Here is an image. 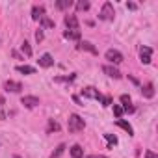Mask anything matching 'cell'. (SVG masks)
Segmentation results:
<instances>
[{
    "instance_id": "cell-1",
    "label": "cell",
    "mask_w": 158,
    "mask_h": 158,
    "mask_svg": "<svg viewBox=\"0 0 158 158\" xmlns=\"http://www.w3.org/2000/svg\"><path fill=\"white\" fill-rule=\"evenodd\" d=\"M84 127H86V121L80 117V115H76V114H73V115H69V123H67V128H69V132H80V130H84Z\"/></svg>"
},
{
    "instance_id": "cell-2",
    "label": "cell",
    "mask_w": 158,
    "mask_h": 158,
    "mask_svg": "<svg viewBox=\"0 0 158 158\" xmlns=\"http://www.w3.org/2000/svg\"><path fill=\"white\" fill-rule=\"evenodd\" d=\"M114 15H115V11H114L112 2H104V4H102V10H101L99 19H101V21H114Z\"/></svg>"
},
{
    "instance_id": "cell-3",
    "label": "cell",
    "mask_w": 158,
    "mask_h": 158,
    "mask_svg": "<svg viewBox=\"0 0 158 158\" xmlns=\"http://www.w3.org/2000/svg\"><path fill=\"white\" fill-rule=\"evenodd\" d=\"M106 60L114 65H119V63H123V54L115 48H110V50H106Z\"/></svg>"
},
{
    "instance_id": "cell-4",
    "label": "cell",
    "mask_w": 158,
    "mask_h": 158,
    "mask_svg": "<svg viewBox=\"0 0 158 158\" xmlns=\"http://www.w3.org/2000/svg\"><path fill=\"white\" fill-rule=\"evenodd\" d=\"M4 89L6 91H11V93H21L23 91V84L21 82H15V80H6L4 82Z\"/></svg>"
},
{
    "instance_id": "cell-5",
    "label": "cell",
    "mask_w": 158,
    "mask_h": 158,
    "mask_svg": "<svg viewBox=\"0 0 158 158\" xmlns=\"http://www.w3.org/2000/svg\"><path fill=\"white\" fill-rule=\"evenodd\" d=\"M82 95H84V97H88V99H97V101H101V99H102V95L99 93V89H95L93 86L84 88V89H82Z\"/></svg>"
},
{
    "instance_id": "cell-6",
    "label": "cell",
    "mask_w": 158,
    "mask_h": 158,
    "mask_svg": "<svg viewBox=\"0 0 158 158\" xmlns=\"http://www.w3.org/2000/svg\"><path fill=\"white\" fill-rule=\"evenodd\" d=\"M21 104H24L26 108H35V106L39 104V99L34 97V95H24V97L21 99Z\"/></svg>"
},
{
    "instance_id": "cell-7",
    "label": "cell",
    "mask_w": 158,
    "mask_h": 158,
    "mask_svg": "<svg viewBox=\"0 0 158 158\" xmlns=\"http://www.w3.org/2000/svg\"><path fill=\"white\" fill-rule=\"evenodd\" d=\"M151 56H152V50L149 47H141L139 48V58H141V63H151Z\"/></svg>"
},
{
    "instance_id": "cell-8",
    "label": "cell",
    "mask_w": 158,
    "mask_h": 158,
    "mask_svg": "<svg viewBox=\"0 0 158 158\" xmlns=\"http://www.w3.org/2000/svg\"><path fill=\"white\" fill-rule=\"evenodd\" d=\"M78 48L86 50V52H91V54H99V50L95 48V45L91 41H80V43H78Z\"/></svg>"
},
{
    "instance_id": "cell-9",
    "label": "cell",
    "mask_w": 158,
    "mask_h": 158,
    "mask_svg": "<svg viewBox=\"0 0 158 158\" xmlns=\"http://www.w3.org/2000/svg\"><path fill=\"white\" fill-rule=\"evenodd\" d=\"M65 26L69 28V30H78V19H76V15H65Z\"/></svg>"
},
{
    "instance_id": "cell-10",
    "label": "cell",
    "mask_w": 158,
    "mask_h": 158,
    "mask_svg": "<svg viewBox=\"0 0 158 158\" xmlns=\"http://www.w3.org/2000/svg\"><path fill=\"white\" fill-rule=\"evenodd\" d=\"M102 73H106V74H108V76H112V78H121L119 69H117V67H114V65H102Z\"/></svg>"
},
{
    "instance_id": "cell-11",
    "label": "cell",
    "mask_w": 158,
    "mask_h": 158,
    "mask_svg": "<svg viewBox=\"0 0 158 158\" xmlns=\"http://www.w3.org/2000/svg\"><path fill=\"white\" fill-rule=\"evenodd\" d=\"M80 30H65L63 32V37L69 39V41H80Z\"/></svg>"
},
{
    "instance_id": "cell-12",
    "label": "cell",
    "mask_w": 158,
    "mask_h": 158,
    "mask_svg": "<svg viewBox=\"0 0 158 158\" xmlns=\"http://www.w3.org/2000/svg\"><path fill=\"white\" fill-rule=\"evenodd\" d=\"M45 17V8L43 6H34L32 8V19L34 21H41Z\"/></svg>"
},
{
    "instance_id": "cell-13",
    "label": "cell",
    "mask_w": 158,
    "mask_h": 158,
    "mask_svg": "<svg viewBox=\"0 0 158 158\" xmlns=\"http://www.w3.org/2000/svg\"><path fill=\"white\" fill-rule=\"evenodd\" d=\"M39 65L45 67V69H47V67H52V65H54V58L47 52V54H43V56L39 58Z\"/></svg>"
},
{
    "instance_id": "cell-14",
    "label": "cell",
    "mask_w": 158,
    "mask_h": 158,
    "mask_svg": "<svg viewBox=\"0 0 158 158\" xmlns=\"http://www.w3.org/2000/svg\"><path fill=\"white\" fill-rule=\"evenodd\" d=\"M121 104H123V110H125V112H128V114H132V112H134V106H132V102H130V97H128V95H121Z\"/></svg>"
},
{
    "instance_id": "cell-15",
    "label": "cell",
    "mask_w": 158,
    "mask_h": 158,
    "mask_svg": "<svg viewBox=\"0 0 158 158\" xmlns=\"http://www.w3.org/2000/svg\"><path fill=\"white\" fill-rule=\"evenodd\" d=\"M141 93H143V97H145V99H152V97H154V86H152L151 82H147V84L143 86Z\"/></svg>"
},
{
    "instance_id": "cell-16",
    "label": "cell",
    "mask_w": 158,
    "mask_h": 158,
    "mask_svg": "<svg viewBox=\"0 0 158 158\" xmlns=\"http://www.w3.org/2000/svg\"><path fill=\"white\" fill-rule=\"evenodd\" d=\"M69 151H71V158H84V149L80 145H73Z\"/></svg>"
},
{
    "instance_id": "cell-17",
    "label": "cell",
    "mask_w": 158,
    "mask_h": 158,
    "mask_svg": "<svg viewBox=\"0 0 158 158\" xmlns=\"http://www.w3.org/2000/svg\"><path fill=\"white\" fill-rule=\"evenodd\" d=\"M115 123H117V127H121L123 130H127V134H128V136H132V134H134V130H132V127H130V125H128L127 121H123V119H117Z\"/></svg>"
},
{
    "instance_id": "cell-18",
    "label": "cell",
    "mask_w": 158,
    "mask_h": 158,
    "mask_svg": "<svg viewBox=\"0 0 158 158\" xmlns=\"http://www.w3.org/2000/svg\"><path fill=\"white\" fill-rule=\"evenodd\" d=\"M17 71L23 73V74H34V73H35V67H30V65H17Z\"/></svg>"
},
{
    "instance_id": "cell-19",
    "label": "cell",
    "mask_w": 158,
    "mask_h": 158,
    "mask_svg": "<svg viewBox=\"0 0 158 158\" xmlns=\"http://www.w3.org/2000/svg\"><path fill=\"white\" fill-rule=\"evenodd\" d=\"M60 130V123L54 121V119H48V127H47V132L52 134V132H58Z\"/></svg>"
},
{
    "instance_id": "cell-20",
    "label": "cell",
    "mask_w": 158,
    "mask_h": 158,
    "mask_svg": "<svg viewBox=\"0 0 158 158\" xmlns=\"http://www.w3.org/2000/svg\"><path fill=\"white\" fill-rule=\"evenodd\" d=\"M65 149H67V147H65V143H60V145L56 147V151H52L50 158H60V156H61V154L65 152Z\"/></svg>"
},
{
    "instance_id": "cell-21",
    "label": "cell",
    "mask_w": 158,
    "mask_h": 158,
    "mask_svg": "<svg viewBox=\"0 0 158 158\" xmlns=\"http://www.w3.org/2000/svg\"><path fill=\"white\" fill-rule=\"evenodd\" d=\"M71 6H73V0H58V2H56V8L58 10H67Z\"/></svg>"
},
{
    "instance_id": "cell-22",
    "label": "cell",
    "mask_w": 158,
    "mask_h": 158,
    "mask_svg": "<svg viewBox=\"0 0 158 158\" xmlns=\"http://www.w3.org/2000/svg\"><path fill=\"white\" fill-rule=\"evenodd\" d=\"M76 10H78V11H88V10H89V2H86V0H80V2L76 4Z\"/></svg>"
},
{
    "instance_id": "cell-23",
    "label": "cell",
    "mask_w": 158,
    "mask_h": 158,
    "mask_svg": "<svg viewBox=\"0 0 158 158\" xmlns=\"http://www.w3.org/2000/svg\"><path fill=\"white\" fill-rule=\"evenodd\" d=\"M21 48H23V52H24V56H28V58L32 56V47H30V43H28V41H24V43L21 45Z\"/></svg>"
},
{
    "instance_id": "cell-24",
    "label": "cell",
    "mask_w": 158,
    "mask_h": 158,
    "mask_svg": "<svg viewBox=\"0 0 158 158\" xmlns=\"http://www.w3.org/2000/svg\"><path fill=\"white\" fill-rule=\"evenodd\" d=\"M104 138H106V141H108V147L117 145V138H115L114 134H104Z\"/></svg>"
},
{
    "instance_id": "cell-25",
    "label": "cell",
    "mask_w": 158,
    "mask_h": 158,
    "mask_svg": "<svg viewBox=\"0 0 158 158\" xmlns=\"http://www.w3.org/2000/svg\"><path fill=\"white\" fill-rule=\"evenodd\" d=\"M41 24H43L45 28H54V21H52V19H48L47 15H45V17L41 19Z\"/></svg>"
},
{
    "instance_id": "cell-26",
    "label": "cell",
    "mask_w": 158,
    "mask_h": 158,
    "mask_svg": "<svg viewBox=\"0 0 158 158\" xmlns=\"http://www.w3.org/2000/svg\"><path fill=\"white\" fill-rule=\"evenodd\" d=\"M114 114H115V117H117V119H121V115H123V108H121V106H117V104H114Z\"/></svg>"
},
{
    "instance_id": "cell-27",
    "label": "cell",
    "mask_w": 158,
    "mask_h": 158,
    "mask_svg": "<svg viewBox=\"0 0 158 158\" xmlns=\"http://www.w3.org/2000/svg\"><path fill=\"white\" fill-rule=\"evenodd\" d=\"M101 101H102V106H110L112 104V97H102Z\"/></svg>"
},
{
    "instance_id": "cell-28",
    "label": "cell",
    "mask_w": 158,
    "mask_h": 158,
    "mask_svg": "<svg viewBox=\"0 0 158 158\" xmlns=\"http://www.w3.org/2000/svg\"><path fill=\"white\" fill-rule=\"evenodd\" d=\"M43 37H45V35H43V30H37V32H35V39H37V43L43 41Z\"/></svg>"
},
{
    "instance_id": "cell-29",
    "label": "cell",
    "mask_w": 158,
    "mask_h": 158,
    "mask_svg": "<svg viewBox=\"0 0 158 158\" xmlns=\"http://www.w3.org/2000/svg\"><path fill=\"white\" fill-rule=\"evenodd\" d=\"M145 158H158V156H156L152 151H147V152H145Z\"/></svg>"
},
{
    "instance_id": "cell-30",
    "label": "cell",
    "mask_w": 158,
    "mask_h": 158,
    "mask_svg": "<svg viewBox=\"0 0 158 158\" xmlns=\"http://www.w3.org/2000/svg\"><path fill=\"white\" fill-rule=\"evenodd\" d=\"M86 158H108V156H104V154H89Z\"/></svg>"
},
{
    "instance_id": "cell-31",
    "label": "cell",
    "mask_w": 158,
    "mask_h": 158,
    "mask_svg": "<svg viewBox=\"0 0 158 158\" xmlns=\"http://www.w3.org/2000/svg\"><path fill=\"white\" fill-rule=\"evenodd\" d=\"M127 8H128V10H136V8H138V6H136V4H134V2H127Z\"/></svg>"
},
{
    "instance_id": "cell-32",
    "label": "cell",
    "mask_w": 158,
    "mask_h": 158,
    "mask_svg": "<svg viewBox=\"0 0 158 158\" xmlns=\"http://www.w3.org/2000/svg\"><path fill=\"white\" fill-rule=\"evenodd\" d=\"M0 119H6V114H4V110H0Z\"/></svg>"
},
{
    "instance_id": "cell-33",
    "label": "cell",
    "mask_w": 158,
    "mask_h": 158,
    "mask_svg": "<svg viewBox=\"0 0 158 158\" xmlns=\"http://www.w3.org/2000/svg\"><path fill=\"white\" fill-rule=\"evenodd\" d=\"M4 102H6V101H4V99H2V97H0V106H2V104H4Z\"/></svg>"
},
{
    "instance_id": "cell-34",
    "label": "cell",
    "mask_w": 158,
    "mask_h": 158,
    "mask_svg": "<svg viewBox=\"0 0 158 158\" xmlns=\"http://www.w3.org/2000/svg\"><path fill=\"white\" fill-rule=\"evenodd\" d=\"M13 158H19V156H13Z\"/></svg>"
}]
</instances>
